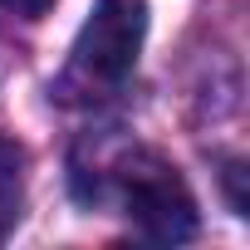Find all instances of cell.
Segmentation results:
<instances>
[{"instance_id":"cell-1","label":"cell","mask_w":250,"mask_h":250,"mask_svg":"<svg viewBox=\"0 0 250 250\" xmlns=\"http://www.w3.org/2000/svg\"><path fill=\"white\" fill-rule=\"evenodd\" d=\"M143 35H147V0H98L74 40L64 88H79L83 98L113 93L133 74L143 54Z\"/></svg>"},{"instance_id":"cell-2","label":"cell","mask_w":250,"mask_h":250,"mask_svg":"<svg viewBox=\"0 0 250 250\" xmlns=\"http://www.w3.org/2000/svg\"><path fill=\"white\" fill-rule=\"evenodd\" d=\"M118 187H123V206H128L133 226L157 240V245H182L196 235V201L182 182V172L152 152V147H138L118 162Z\"/></svg>"},{"instance_id":"cell-3","label":"cell","mask_w":250,"mask_h":250,"mask_svg":"<svg viewBox=\"0 0 250 250\" xmlns=\"http://www.w3.org/2000/svg\"><path fill=\"white\" fill-rule=\"evenodd\" d=\"M20 147L0 138V240H5V230L15 226L20 216V191H25V177H20Z\"/></svg>"},{"instance_id":"cell-4","label":"cell","mask_w":250,"mask_h":250,"mask_svg":"<svg viewBox=\"0 0 250 250\" xmlns=\"http://www.w3.org/2000/svg\"><path fill=\"white\" fill-rule=\"evenodd\" d=\"M0 10H10V15H20V20H40V15L54 10V0H0Z\"/></svg>"},{"instance_id":"cell-5","label":"cell","mask_w":250,"mask_h":250,"mask_svg":"<svg viewBox=\"0 0 250 250\" xmlns=\"http://www.w3.org/2000/svg\"><path fill=\"white\" fill-rule=\"evenodd\" d=\"M240 172H245L240 162H230V167H226V191H230V211H235V216H245V196H240Z\"/></svg>"}]
</instances>
